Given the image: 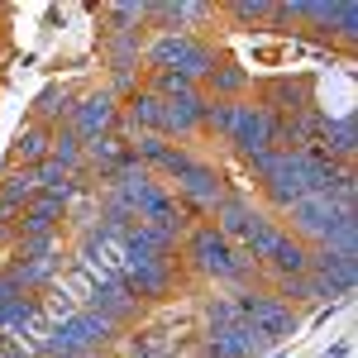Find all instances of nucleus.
<instances>
[{"instance_id":"obj_1","label":"nucleus","mask_w":358,"mask_h":358,"mask_svg":"<svg viewBox=\"0 0 358 358\" xmlns=\"http://www.w3.org/2000/svg\"><path fill=\"white\" fill-rule=\"evenodd\" d=\"M248 172H253V182H258V196H263V206L282 215L292 201H301V196H315V192H330L334 177H339V167L330 158H320L315 148L310 153H292V148H268V153H258V158H248Z\"/></svg>"},{"instance_id":"obj_2","label":"nucleus","mask_w":358,"mask_h":358,"mask_svg":"<svg viewBox=\"0 0 358 358\" xmlns=\"http://www.w3.org/2000/svg\"><path fill=\"white\" fill-rule=\"evenodd\" d=\"M177 253H182L177 263H187V273L206 277V282H220V287H234V292L258 287V277H263L210 220L187 224V234H182V248H177Z\"/></svg>"},{"instance_id":"obj_3","label":"nucleus","mask_w":358,"mask_h":358,"mask_svg":"<svg viewBox=\"0 0 358 358\" xmlns=\"http://www.w3.org/2000/svg\"><path fill=\"white\" fill-rule=\"evenodd\" d=\"M215 62H220V48L206 34H148L143 43V72H167L192 86L206 82Z\"/></svg>"},{"instance_id":"obj_4","label":"nucleus","mask_w":358,"mask_h":358,"mask_svg":"<svg viewBox=\"0 0 358 358\" xmlns=\"http://www.w3.org/2000/svg\"><path fill=\"white\" fill-rule=\"evenodd\" d=\"M120 344V330H115L106 315L96 310H72L67 320H57L48 339H43V358H106Z\"/></svg>"},{"instance_id":"obj_5","label":"nucleus","mask_w":358,"mask_h":358,"mask_svg":"<svg viewBox=\"0 0 358 358\" xmlns=\"http://www.w3.org/2000/svg\"><path fill=\"white\" fill-rule=\"evenodd\" d=\"M234 306H239V320L253 325L268 344H282L301 330V310H292L273 287H244V292H234Z\"/></svg>"},{"instance_id":"obj_6","label":"nucleus","mask_w":358,"mask_h":358,"mask_svg":"<svg viewBox=\"0 0 358 358\" xmlns=\"http://www.w3.org/2000/svg\"><path fill=\"white\" fill-rule=\"evenodd\" d=\"M120 282L134 292L143 306H158L177 296V258H143V253H120Z\"/></svg>"},{"instance_id":"obj_7","label":"nucleus","mask_w":358,"mask_h":358,"mask_svg":"<svg viewBox=\"0 0 358 358\" xmlns=\"http://www.w3.org/2000/svg\"><path fill=\"white\" fill-rule=\"evenodd\" d=\"M268 349L273 344L244 320H224V325L201 330V358H263Z\"/></svg>"},{"instance_id":"obj_8","label":"nucleus","mask_w":358,"mask_h":358,"mask_svg":"<svg viewBox=\"0 0 358 358\" xmlns=\"http://www.w3.org/2000/svg\"><path fill=\"white\" fill-rule=\"evenodd\" d=\"M268 215H273V210H268L263 201H253L248 192L229 187V192H224V201L215 206V210H210V224H215V229H220L224 239H229V244L239 248V244L248 239V234L258 229V224L268 220Z\"/></svg>"},{"instance_id":"obj_9","label":"nucleus","mask_w":358,"mask_h":358,"mask_svg":"<svg viewBox=\"0 0 358 358\" xmlns=\"http://www.w3.org/2000/svg\"><path fill=\"white\" fill-rule=\"evenodd\" d=\"M67 129L82 138H101V134H120V101H115L106 86H91L77 96V110L67 120Z\"/></svg>"},{"instance_id":"obj_10","label":"nucleus","mask_w":358,"mask_h":358,"mask_svg":"<svg viewBox=\"0 0 358 358\" xmlns=\"http://www.w3.org/2000/svg\"><path fill=\"white\" fill-rule=\"evenodd\" d=\"M86 310H96V315H106L115 330H129V325H138L143 320V310L148 306L138 301L134 292L120 282V277H96V287H91V296H86Z\"/></svg>"},{"instance_id":"obj_11","label":"nucleus","mask_w":358,"mask_h":358,"mask_svg":"<svg viewBox=\"0 0 358 358\" xmlns=\"http://www.w3.org/2000/svg\"><path fill=\"white\" fill-rule=\"evenodd\" d=\"M220 10L206 0H153L148 5V34H201Z\"/></svg>"},{"instance_id":"obj_12","label":"nucleus","mask_w":358,"mask_h":358,"mask_svg":"<svg viewBox=\"0 0 358 358\" xmlns=\"http://www.w3.org/2000/svg\"><path fill=\"white\" fill-rule=\"evenodd\" d=\"M253 101L282 124V120H292L296 110L315 106V86H310V77H273V82H263L253 91Z\"/></svg>"},{"instance_id":"obj_13","label":"nucleus","mask_w":358,"mask_h":358,"mask_svg":"<svg viewBox=\"0 0 358 358\" xmlns=\"http://www.w3.org/2000/svg\"><path fill=\"white\" fill-rule=\"evenodd\" d=\"M315 153L330 158L334 167H354V158H358V120H354V110L325 115L320 138H315Z\"/></svg>"},{"instance_id":"obj_14","label":"nucleus","mask_w":358,"mask_h":358,"mask_svg":"<svg viewBox=\"0 0 358 358\" xmlns=\"http://www.w3.org/2000/svg\"><path fill=\"white\" fill-rule=\"evenodd\" d=\"M77 96H82V91H72V86H62V82H48L38 96H34L29 120L43 124V129H62V124L72 120V110H77Z\"/></svg>"},{"instance_id":"obj_15","label":"nucleus","mask_w":358,"mask_h":358,"mask_svg":"<svg viewBox=\"0 0 358 358\" xmlns=\"http://www.w3.org/2000/svg\"><path fill=\"white\" fill-rule=\"evenodd\" d=\"M263 277H273V282H282V277H301V273H310V244H301L292 229L282 234L273 244V253L263 258V268H258Z\"/></svg>"},{"instance_id":"obj_16","label":"nucleus","mask_w":358,"mask_h":358,"mask_svg":"<svg viewBox=\"0 0 358 358\" xmlns=\"http://www.w3.org/2000/svg\"><path fill=\"white\" fill-rule=\"evenodd\" d=\"M201 91H206V101H244V96H253V77L234 57H220L210 67V77L201 82Z\"/></svg>"},{"instance_id":"obj_17","label":"nucleus","mask_w":358,"mask_h":358,"mask_svg":"<svg viewBox=\"0 0 358 358\" xmlns=\"http://www.w3.org/2000/svg\"><path fill=\"white\" fill-rule=\"evenodd\" d=\"M62 220H67V206L53 201V196H34L24 210H20V224H15V239H29V234H62Z\"/></svg>"},{"instance_id":"obj_18","label":"nucleus","mask_w":358,"mask_h":358,"mask_svg":"<svg viewBox=\"0 0 358 358\" xmlns=\"http://www.w3.org/2000/svg\"><path fill=\"white\" fill-rule=\"evenodd\" d=\"M143 43H148V34H129V29H106L101 24V57H106L110 72L143 67Z\"/></svg>"},{"instance_id":"obj_19","label":"nucleus","mask_w":358,"mask_h":358,"mask_svg":"<svg viewBox=\"0 0 358 358\" xmlns=\"http://www.w3.org/2000/svg\"><path fill=\"white\" fill-rule=\"evenodd\" d=\"M310 273L325 277L330 287H339L344 296L358 282V253H339V248H310Z\"/></svg>"},{"instance_id":"obj_20","label":"nucleus","mask_w":358,"mask_h":358,"mask_svg":"<svg viewBox=\"0 0 358 358\" xmlns=\"http://www.w3.org/2000/svg\"><path fill=\"white\" fill-rule=\"evenodd\" d=\"M48 143H53V129L24 120V124L15 129V138H10V158H5V163L10 167H38L48 158Z\"/></svg>"},{"instance_id":"obj_21","label":"nucleus","mask_w":358,"mask_h":358,"mask_svg":"<svg viewBox=\"0 0 358 358\" xmlns=\"http://www.w3.org/2000/svg\"><path fill=\"white\" fill-rule=\"evenodd\" d=\"M34 196H38V177H34V167H10V163H5V172H0V201L15 206V210H24Z\"/></svg>"},{"instance_id":"obj_22","label":"nucleus","mask_w":358,"mask_h":358,"mask_svg":"<svg viewBox=\"0 0 358 358\" xmlns=\"http://www.w3.org/2000/svg\"><path fill=\"white\" fill-rule=\"evenodd\" d=\"M38 320V296H0V339L20 334Z\"/></svg>"},{"instance_id":"obj_23","label":"nucleus","mask_w":358,"mask_h":358,"mask_svg":"<svg viewBox=\"0 0 358 358\" xmlns=\"http://www.w3.org/2000/svg\"><path fill=\"white\" fill-rule=\"evenodd\" d=\"M101 24L106 29H129V34H148V5H134V0L106 5V10H101Z\"/></svg>"},{"instance_id":"obj_24","label":"nucleus","mask_w":358,"mask_h":358,"mask_svg":"<svg viewBox=\"0 0 358 358\" xmlns=\"http://www.w3.org/2000/svg\"><path fill=\"white\" fill-rule=\"evenodd\" d=\"M220 15H229L239 29H273V5L268 0H234V5H224Z\"/></svg>"},{"instance_id":"obj_25","label":"nucleus","mask_w":358,"mask_h":358,"mask_svg":"<svg viewBox=\"0 0 358 358\" xmlns=\"http://www.w3.org/2000/svg\"><path fill=\"white\" fill-rule=\"evenodd\" d=\"M38 358H43V354H38Z\"/></svg>"}]
</instances>
